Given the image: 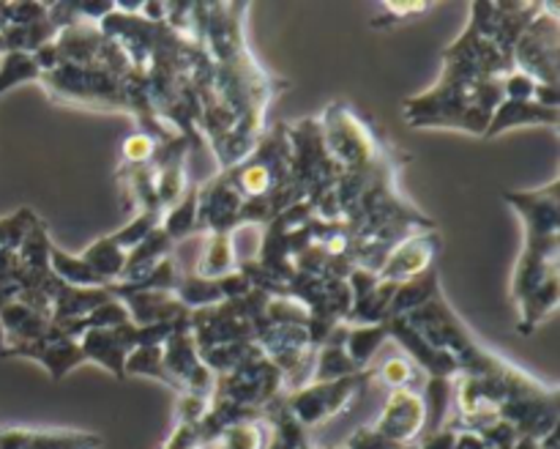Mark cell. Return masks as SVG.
I'll use <instances>...</instances> for the list:
<instances>
[{"instance_id":"1","label":"cell","mask_w":560,"mask_h":449,"mask_svg":"<svg viewBox=\"0 0 560 449\" xmlns=\"http://www.w3.org/2000/svg\"><path fill=\"white\" fill-rule=\"evenodd\" d=\"M503 102L501 77H474L454 66H443L435 85L405 99V124L413 129L446 126L485 137L487 124Z\"/></svg>"},{"instance_id":"2","label":"cell","mask_w":560,"mask_h":449,"mask_svg":"<svg viewBox=\"0 0 560 449\" xmlns=\"http://www.w3.org/2000/svg\"><path fill=\"white\" fill-rule=\"evenodd\" d=\"M405 321L432 345V348L443 350V354L454 356L459 367V376H495L503 367H509L512 361L506 356L495 354L487 345H481L476 339V334L470 332L468 323L452 310V304L446 301V296L441 293L435 299L427 301L424 307L413 310L410 315H405Z\"/></svg>"},{"instance_id":"3","label":"cell","mask_w":560,"mask_h":449,"mask_svg":"<svg viewBox=\"0 0 560 449\" xmlns=\"http://www.w3.org/2000/svg\"><path fill=\"white\" fill-rule=\"evenodd\" d=\"M317 124L323 131V146L342 173L361 170L381 153L383 137L364 115L355 113L350 104L331 102L320 115Z\"/></svg>"},{"instance_id":"4","label":"cell","mask_w":560,"mask_h":449,"mask_svg":"<svg viewBox=\"0 0 560 449\" xmlns=\"http://www.w3.org/2000/svg\"><path fill=\"white\" fill-rule=\"evenodd\" d=\"M38 82L60 104L126 110L124 80L104 71L102 66H58L55 71L42 74Z\"/></svg>"},{"instance_id":"5","label":"cell","mask_w":560,"mask_h":449,"mask_svg":"<svg viewBox=\"0 0 560 449\" xmlns=\"http://www.w3.org/2000/svg\"><path fill=\"white\" fill-rule=\"evenodd\" d=\"M560 11L556 3H541L534 20L514 44V69L525 71L541 85H560Z\"/></svg>"},{"instance_id":"6","label":"cell","mask_w":560,"mask_h":449,"mask_svg":"<svg viewBox=\"0 0 560 449\" xmlns=\"http://www.w3.org/2000/svg\"><path fill=\"white\" fill-rule=\"evenodd\" d=\"M279 394H284V376L268 361V356L260 348H255L235 370L217 378L213 398L228 400V403L238 405V408L260 414Z\"/></svg>"},{"instance_id":"7","label":"cell","mask_w":560,"mask_h":449,"mask_svg":"<svg viewBox=\"0 0 560 449\" xmlns=\"http://www.w3.org/2000/svg\"><path fill=\"white\" fill-rule=\"evenodd\" d=\"M370 381L372 370H366L361 376L339 378V381H315L310 387L299 389V392L282 394V398L288 411L293 414V419L304 430H312V427L326 425L334 416L342 414Z\"/></svg>"},{"instance_id":"8","label":"cell","mask_w":560,"mask_h":449,"mask_svg":"<svg viewBox=\"0 0 560 449\" xmlns=\"http://www.w3.org/2000/svg\"><path fill=\"white\" fill-rule=\"evenodd\" d=\"M164 370L173 381V392L180 394H200V398H213L217 392V376L206 367L200 350H197L195 337L189 329V312L178 321L167 339L162 343Z\"/></svg>"},{"instance_id":"9","label":"cell","mask_w":560,"mask_h":449,"mask_svg":"<svg viewBox=\"0 0 560 449\" xmlns=\"http://www.w3.org/2000/svg\"><path fill=\"white\" fill-rule=\"evenodd\" d=\"M244 197L224 173L197 184V233H238Z\"/></svg>"},{"instance_id":"10","label":"cell","mask_w":560,"mask_h":449,"mask_svg":"<svg viewBox=\"0 0 560 449\" xmlns=\"http://www.w3.org/2000/svg\"><path fill=\"white\" fill-rule=\"evenodd\" d=\"M424 400H421V392H416V389L388 392L386 405L377 414V419L372 422V427L386 441H392L394 447H413V444H419V438L424 436Z\"/></svg>"},{"instance_id":"11","label":"cell","mask_w":560,"mask_h":449,"mask_svg":"<svg viewBox=\"0 0 560 449\" xmlns=\"http://www.w3.org/2000/svg\"><path fill=\"white\" fill-rule=\"evenodd\" d=\"M503 200L523 219L525 239H556V235H560L558 179L539 186V189L503 192Z\"/></svg>"},{"instance_id":"12","label":"cell","mask_w":560,"mask_h":449,"mask_svg":"<svg viewBox=\"0 0 560 449\" xmlns=\"http://www.w3.org/2000/svg\"><path fill=\"white\" fill-rule=\"evenodd\" d=\"M441 233L438 230H421V233L408 235L399 241L383 261L377 279L381 283H408V279L419 277L427 268L438 266V255H441Z\"/></svg>"},{"instance_id":"13","label":"cell","mask_w":560,"mask_h":449,"mask_svg":"<svg viewBox=\"0 0 560 449\" xmlns=\"http://www.w3.org/2000/svg\"><path fill=\"white\" fill-rule=\"evenodd\" d=\"M552 274H560V235L556 239H525L512 274V304L517 307L530 290Z\"/></svg>"},{"instance_id":"14","label":"cell","mask_w":560,"mask_h":449,"mask_svg":"<svg viewBox=\"0 0 560 449\" xmlns=\"http://www.w3.org/2000/svg\"><path fill=\"white\" fill-rule=\"evenodd\" d=\"M9 356H20V359L36 361V365H42L44 370L49 372L52 381H63L74 367L85 365V354H82L80 348V339L60 332L55 321H52V329H49L42 339H36V343L31 345H22V348H14Z\"/></svg>"},{"instance_id":"15","label":"cell","mask_w":560,"mask_h":449,"mask_svg":"<svg viewBox=\"0 0 560 449\" xmlns=\"http://www.w3.org/2000/svg\"><path fill=\"white\" fill-rule=\"evenodd\" d=\"M80 348L85 354V361L102 365L118 381H124L126 356L137 348V326L129 321L115 329H88L80 337Z\"/></svg>"},{"instance_id":"16","label":"cell","mask_w":560,"mask_h":449,"mask_svg":"<svg viewBox=\"0 0 560 449\" xmlns=\"http://www.w3.org/2000/svg\"><path fill=\"white\" fill-rule=\"evenodd\" d=\"M255 343L282 376H290L304 359L315 354V343L306 326H262Z\"/></svg>"},{"instance_id":"17","label":"cell","mask_w":560,"mask_h":449,"mask_svg":"<svg viewBox=\"0 0 560 449\" xmlns=\"http://www.w3.org/2000/svg\"><path fill=\"white\" fill-rule=\"evenodd\" d=\"M388 326V339L399 345L405 350L410 361L424 372L427 378H457L459 376V367L454 361V356L443 354V350L432 348L413 326H410L405 318H388L386 321Z\"/></svg>"},{"instance_id":"18","label":"cell","mask_w":560,"mask_h":449,"mask_svg":"<svg viewBox=\"0 0 560 449\" xmlns=\"http://www.w3.org/2000/svg\"><path fill=\"white\" fill-rule=\"evenodd\" d=\"M102 444L96 433L0 427V449H102Z\"/></svg>"},{"instance_id":"19","label":"cell","mask_w":560,"mask_h":449,"mask_svg":"<svg viewBox=\"0 0 560 449\" xmlns=\"http://www.w3.org/2000/svg\"><path fill=\"white\" fill-rule=\"evenodd\" d=\"M115 296L124 301V307L129 310V318L135 326L167 323L189 312L178 301L175 290H124V293H115Z\"/></svg>"},{"instance_id":"20","label":"cell","mask_w":560,"mask_h":449,"mask_svg":"<svg viewBox=\"0 0 560 449\" xmlns=\"http://www.w3.org/2000/svg\"><path fill=\"white\" fill-rule=\"evenodd\" d=\"M558 110L541 107L539 102H514V99H503L495 107V113H492L490 124H487L485 140H492V137L503 135V131L514 129V126H550V129H558Z\"/></svg>"},{"instance_id":"21","label":"cell","mask_w":560,"mask_h":449,"mask_svg":"<svg viewBox=\"0 0 560 449\" xmlns=\"http://www.w3.org/2000/svg\"><path fill=\"white\" fill-rule=\"evenodd\" d=\"M173 246H175L173 239H170V235L162 230V225H159L145 241H140L135 250L126 252V266H124V274H120L118 285L140 283L151 268H156L164 257L173 255Z\"/></svg>"},{"instance_id":"22","label":"cell","mask_w":560,"mask_h":449,"mask_svg":"<svg viewBox=\"0 0 560 449\" xmlns=\"http://www.w3.org/2000/svg\"><path fill=\"white\" fill-rule=\"evenodd\" d=\"M558 301H560V274H552L550 279H545L539 288L530 290V293L517 304L520 334H530L534 329H539L541 323L550 321V318L558 312Z\"/></svg>"},{"instance_id":"23","label":"cell","mask_w":560,"mask_h":449,"mask_svg":"<svg viewBox=\"0 0 560 449\" xmlns=\"http://www.w3.org/2000/svg\"><path fill=\"white\" fill-rule=\"evenodd\" d=\"M238 268L235 255V233H206L202 250L197 255L195 272L202 279H222Z\"/></svg>"},{"instance_id":"24","label":"cell","mask_w":560,"mask_h":449,"mask_svg":"<svg viewBox=\"0 0 560 449\" xmlns=\"http://www.w3.org/2000/svg\"><path fill=\"white\" fill-rule=\"evenodd\" d=\"M438 293H441V272H438V266H432L424 274H419V277L397 285L392 304H388V318L410 315V312L424 307L430 299H435Z\"/></svg>"},{"instance_id":"25","label":"cell","mask_w":560,"mask_h":449,"mask_svg":"<svg viewBox=\"0 0 560 449\" xmlns=\"http://www.w3.org/2000/svg\"><path fill=\"white\" fill-rule=\"evenodd\" d=\"M345 339V323L334 329L328 334V339L323 345H317L315 350V381H339V378L361 376L364 370L353 365V359L348 356L342 345ZM312 381V383H315Z\"/></svg>"},{"instance_id":"26","label":"cell","mask_w":560,"mask_h":449,"mask_svg":"<svg viewBox=\"0 0 560 449\" xmlns=\"http://www.w3.org/2000/svg\"><path fill=\"white\" fill-rule=\"evenodd\" d=\"M421 400H424L427 411L424 436H430V433L448 425V416H452L454 405V378H427L424 387H421Z\"/></svg>"},{"instance_id":"27","label":"cell","mask_w":560,"mask_h":449,"mask_svg":"<svg viewBox=\"0 0 560 449\" xmlns=\"http://www.w3.org/2000/svg\"><path fill=\"white\" fill-rule=\"evenodd\" d=\"M38 214L33 208H16L14 214L0 219V272H9L16 263V252H20L25 235L36 228Z\"/></svg>"},{"instance_id":"28","label":"cell","mask_w":560,"mask_h":449,"mask_svg":"<svg viewBox=\"0 0 560 449\" xmlns=\"http://www.w3.org/2000/svg\"><path fill=\"white\" fill-rule=\"evenodd\" d=\"M388 339V326L386 323H377V326H345V350L353 359V365L359 370H370L372 359L377 356V350L386 345Z\"/></svg>"},{"instance_id":"29","label":"cell","mask_w":560,"mask_h":449,"mask_svg":"<svg viewBox=\"0 0 560 449\" xmlns=\"http://www.w3.org/2000/svg\"><path fill=\"white\" fill-rule=\"evenodd\" d=\"M80 257L93 268V274H96L107 288L118 283L126 266V250H120L109 235H102V239L93 241L91 246H85Z\"/></svg>"},{"instance_id":"30","label":"cell","mask_w":560,"mask_h":449,"mask_svg":"<svg viewBox=\"0 0 560 449\" xmlns=\"http://www.w3.org/2000/svg\"><path fill=\"white\" fill-rule=\"evenodd\" d=\"M394 290H397L394 283H377L364 299L353 301L348 318H345V326H377V323H386Z\"/></svg>"},{"instance_id":"31","label":"cell","mask_w":560,"mask_h":449,"mask_svg":"<svg viewBox=\"0 0 560 449\" xmlns=\"http://www.w3.org/2000/svg\"><path fill=\"white\" fill-rule=\"evenodd\" d=\"M49 272H52L60 283L71 285V288H107L80 255H71V252L60 250L55 241L52 246H49Z\"/></svg>"},{"instance_id":"32","label":"cell","mask_w":560,"mask_h":449,"mask_svg":"<svg viewBox=\"0 0 560 449\" xmlns=\"http://www.w3.org/2000/svg\"><path fill=\"white\" fill-rule=\"evenodd\" d=\"M268 438H271V430H268L266 419L260 414L255 419H244L224 427L208 449H266Z\"/></svg>"},{"instance_id":"33","label":"cell","mask_w":560,"mask_h":449,"mask_svg":"<svg viewBox=\"0 0 560 449\" xmlns=\"http://www.w3.org/2000/svg\"><path fill=\"white\" fill-rule=\"evenodd\" d=\"M162 230L173 239V244L184 241L186 235L197 233V181L186 189L175 206H170L162 214Z\"/></svg>"},{"instance_id":"34","label":"cell","mask_w":560,"mask_h":449,"mask_svg":"<svg viewBox=\"0 0 560 449\" xmlns=\"http://www.w3.org/2000/svg\"><path fill=\"white\" fill-rule=\"evenodd\" d=\"M175 296L186 310H202V307H213L224 301L219 279H202L197 274H180L178 285H175Z\"/></svg>"},{"instance_id":"35","label":"cell","mask_w":560,"mask_h":449,"mask_svg":"<svg viewBox=\"0 0 560 449\" xmlns=\"http://www.w3.org/2000/svg\"><path fill=\"white\" fill-rule=\"evenodd\" d=\"M372 378L381 381L383 387H388V392H397V389H416L421 392L419 387H424V372L408 359V356H392V359L383 361L377 370H372Z\"/></svg>"},{"instance_id":"36","label":"cell","mask_w":560,"mask_h":449,"mask_svg":"<svg viewBox=\"0 0 560 449\" xmlns=\"http://www.w3.org/2000/svg\"><path fill=\"white\" fill-rule=\"evenodd\" d=\"M124 376L153 378V381H159V383H164V387L173 389V381H170L167 370H164L162 345H137V348L126 356Z\"/></svg>"},{"instance_id":"37","label":"cell","mask_w":560,"mask_h":449,"mask_svg":"<svg viewBox=\"0 0 560 449\" xmlns=\"http://www.w3.org/2000/svg\"><path fill=\"white\" fill-rule=\"evenodd\" d=\"M266 326H306L310 329V310L293 296H268L262 310Z\"/></svg>"},{"instance_id":"38","label":"cell","mask_w":560,"mask_h":449,"mask_svg":"<svg viewBox=\"0 0 560 449\" xmlns=\"http://www.w3.org/2000/svg\"><path fill=\"white\" fill-rule=\"evenodd\" d=\"M42 80L33 53H5L0 55V96L20 82Z\"/></svg>"},{"instance_id":"39","label":"cell","mask_w":560,"mask_h":449,"mask_svg":"<svg viewBox=\"0 0 560 449\" xmlns=\"http://www.w3.org/2000/svg\"><path fill=\"white\" fill-rule=\"evenodd\" d=\"M162 225V211H137L124 228H118L115 233H109V239L120 246V250H135L140 241H145L153 230Z\"/></svg>"},{"instance_id":"40","label":"cell","mask_w":560,"mask_h":449,"mask_svg":"<svg viewBox=\"0 0 560 449\" xmlns=\"http://www.w3.org/2000/svg\"><path fill=\"white\" fill-rule=\"evenodd\" d=\"M156 148H159V142L153 140L151 135H145V131H135V135L126 137V142H124V168L120 170L140 168V164L153 162V157H156Z\"/></svg>"},{"instance_id":"41","label":"cell","mask_w":560,"mask_h":449,"mask_svg":"<svg viewBox=\"0 0 560 449\" xmlns=\"http://www.w3.org/2000/svg\"><path fill=\"white\" fill-rule=\"evenodd\" d=\"M536 85H539V82L520 69L506 71V74L501 77L503 99H514V102H534Z\"/></svg>"},{"instance_id":"42","label":"cell","mask_w":560,"mask_h":449,"mask_svg":"<svg viewBox=\"0 0 560 449\" xmlns=\"http://www.w3.org/2000/svg\"><path fill=\"white\" fill-rule=\"evenodd\" d=\"M211 408V398H200V394H175V422H186V425H197L202 416Z\"/></svg>"},{"instance_id":"43","label":"cell","mask_w":560,"mask_h":449,"mask_svg":"<svg viewBox=\"0 0 560 449\" xmlns=\"http://www.w3.org/2000/svg\"><path fill=\"white\" fill-rule=\"evenodd\" d=\"M162 449H208V444L197 425L173 422V430H170L167 441L162 444Z\"/></svg>"},{"instance_id":"44","label":"cell","mask_w":560,"mask_h":449,"mask_svg":"<svg viewBox=\"0 0 560 449\" xmlns=\"http://www.w3.org/2000/svg\"><path fill=\"white\" fill-rule=\"evenodd\" d=\"M342 447L345 449H397L392 441H386V438H383L372 425H364V427H359V430H353V436H350Z\"/></svg>"},{"instance_id":"45","label":"cell","mask_w":560,"mask_h":449,"mask_svg":"<svg viewBox=\"0 0 560 449\" xmlns=\"http://www.w3.org/2000/svg\"><path fill=\"white\" fill-rule=\"evenodd\" d=\"M219 288H222L224 299H244V296L252 290V283L246 279V274L241 272V268H235L233 274L219 279Z\"/></svg>"},{"instance_id":"46","label":"cell","mask_w":560,"mask_h":449,"mask_svg":"<svg viewBox=\"0 0 560 449\" xmlns=\"http://www.w3.org/2000/svg\"><path fill=\"white\" fill-rule=\"evenodd\" d=\"M424 11H430V3H383V14L388 22H405Z\"/></svg>"},{"instance_id":"47","label":"cell","mask_w":560,"mask_h":449,"mask_svg":"<svg viewBox=\"0 0 560 449\" xmlns=\"http://www.w3.org/2000/svg\"><path fill=\"white\" fill-rule=\"evenodd\" d=\"M454 441H457V430H454L452 425H446L441 427V430L421 438V441L416 444V449H454Z\"/></svg>"},{"instance_id":"48","label":"cell","mask_w":560,"mask_h":449,"mask_svg":"<svg viewBox=\"0 0 560 449\" xmlns=\"http://www.w3.org/2000/svg\"><path fill=\"white\" fill-rule=\"evenodd\" d=\"M0 55H5V42H3V33H0Z\"/></svg>"},{"instance_id":"49","label":"cell","mask_w":560,"mask_h":449,"mask_svg":"<svg viewBox=\"0 0 560 449\" xmlns=\"http://www.w3.org/2000/svg\"><path fill=\"white\" fill-rule=\"evenodd\" d=\"M323 449H345V447H323Z\"/></svg>"},{"instance_id":"50","label":"cell","mask_w":560,"mask_h":449,"mask_svg":"<svg viewBox=\"0 0 560 449\" xmlns=\"http://www.w3.org/2000/svg\"><path fill=\"white\" fill-rule=\"evenodd\" d=\"M397 449H416V444H413V447H397Z\"/></svg>"},{"instance_id":"51","label":"cell","mask_w":560,"mask_h":449,"mask_svg":"<svg viewBox=\"0 0 560 449\" xmlns=\"http://www.w3.org/2000/svg\"><path fill=\"white\" fill-rule=\"evenodd\" d=\"M539 449H541V447H539Z\"/></svg>"}]
</instances>
